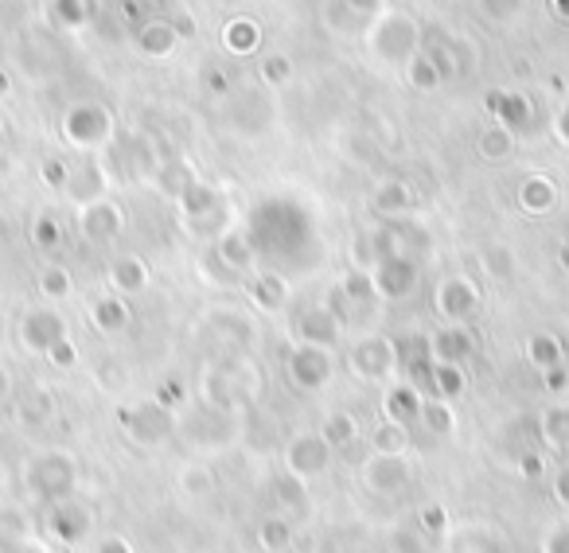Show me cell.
<instances>
[{
  "instance_id": "1",
  "label": "cell",
  "mask_w": 569,
  "mask_h": 553,
  "mask_svg": "<svg viewBox=\"0 0 569 553\" xmlns=\"http://www.w3.org/2000/svg\"><path fill=\"white\" fill-rule=\"evenodd\" d=\"M24 487L40 503H59V499H71L79 487V464H74L71 452H40V456L28 460Z\"/></svg>"
},
{
  "instance_id": "2",
  "label": "cell",
  "mask_w": 569,
  "mask_h": 553,
  "mask_svg": "<svg viewBox=\"0 0 569 553\" xmlns=\"http://www.w3.org/2000/svg\"><path fill=\"white\" fill-rule=\"evenodd\" d=\"M118 425L126 429L129 441L141 444V449H160V444H168L176 436L180 421H176V413L168 410L164 402L149 398V402L121 405V410H118Z\"/></svg>"
},
{
  "instance_id": "3",
  "label": "cell",
  "mask_w": 569,
  "mask_h": 553,
  "mask_svg": "<svg viewBox=\"0 0 569 553\" xmlns=\"http://www.w3.org/2000/svg\"><path fill=\"white\" fill-rule=\"evenodd\" d=\"M332 456L336 449L320 436V429H305V433H293L284 444V472L309 483L332 467Z\"/></svg>"
},
{
  "instance_id": "4",
  "label": "cell",
  "mask_w": 569,
  "mask_h": 553,
  "mask_svg": "<svg viewBox=\"0 0 569 553\" xmlns=\"http://www.w3.org/2000/svg\"><path fill=\"white\" fill-rule=\"evenodd\" d=\"M363 483L375 495H402L413 483L410 452H371L363 464Z\"/></svg>"
},
{
  "instance_id": "5",
  "label": "cell",
  "mask_w": 569,
  "mask_h": 553,
  "mask_svg": "<svg viewBox=\"0 0 569 553\" xmlns=\"http://www.w3.org/2000/svg\"><path fill=\"white\" fill-rule=\"evenodd\" d=\"M284 371L293 379V386L301 390H325L336 374V359L328 348H317V343H297L284 359Z\"/></svg>"
},
{
  "instance_id": "6",
  "label": "cell",
  "mask_w": 569,
  "mask_h": 553,
  "mask_svg": "<svg viewBox=\"0 0 569 553\" xmlns=\"http://www.w3.org/2000/svg\"><path fill=\"white\" fill-rule=\"evenodd\" d=\"M94 530V506L87 499L71 495V499H59V503L48 506V534L63 545H79L82 537H90Z\"/></svg>"
},
{
  "instance_id": "7",
  "label": "cell",
  "mask_w": 569,
  "mask_h": 553,
  "mask_svg": "<svg viewBox=\"0 0 569 553\" xmlns=\"http://www.w3.org/2000/svg\"><path fill=\"white\" fill-rule=\"evenodd\" d=\"M351 371L363 382H387L398 371V343L387 335H367L351 348Z\"/></svg>"
},
{
  "instance_id": "8",
  "label": "cell",
  "mask_w": 569,
  "mask_h": 553,
  "mask_svg": "<svg viewBox=\"0 0 569 553\" xmlns=\"http://www.w3.org/2000/svg\"><path fill=\"white\" fill-rule=\"evenodd\" d=\"M433 309L445 324H468L480 309V289L468 276H445L433 293Z\"/></svg>"
},
{
  "instance_id": "9",
  "label": "cell",
  "mask_w": 569,
  "mask_h": 553,
  "mask_svg": "<svg viewBox=\"0 0 569 553\" xmlns=\"http://www.w3.org/2000/svg\"><path fill=\"white\" fill-rule=\"evenodd\" d=\"M110 133H113V121L102 105H74V110H67L63 137L71 144H79V149H98V144L110 141Z\"/></svg>"
},
{
  "instance_id": "10",
  "label": "cell",
  "mask_w": 569,
  "mask_h": 553,
  "mask_svg": "<svg viewBox=\"0 0 569 553\" xmlns=\"http://www.w3.org/2000/svg\"><path fill=\"white\" fill-rule=\"evenodd\" d=\"M375 296L382 301H402L418 289V261L413 258H382L371 265Z\"/></svg>"
},
{
  "instance_id": "11",
  "label": "cell",
  "mask_w": 569,
  "mask_h": 553,
  "mask_svg": "<svg viewBox=\"0 0 569 553\" xmlns=\"http://www.w3.org/2000/svg\"><path fill=\"white\" fill-rule=\"evenodd\" d=\"M418 48V24L410 17H379L371 36V51L379 59H413Z\"/></svg>"
},
{
  "instance_id": "12",
  "label": "cell",
  "mask_w": 569,
  "mask_h": 553,
  "mask_svg": "<svg viewBox=\"0 0 569 553\" xmlns=\"http://www.w3.org/2000/svg\"><path fill=\"white\" fill-rule=\"evenodd\" d=\"M20 340L32 355H48L59 340H67V320L56 309H32L20 324Z\"/></svg>"
},
{
  "instance_id": "13",
  "label": "cell",
  "mask_w": 569,
  "mask_h": 553,
  "mask_svg": "<svg viewBox=\"0 0 569 553\" xmlns=\"http://www.w3.org/2000/svg\"><path fill=\"white\" fill-rule=\"evenodd\" d=\"M472 355H476V335L468 324H441L429 335V359H433V363L465 366Z\"/></svg>"
},
{
  "instance_id": "14",
  "label": "cell",
  "mask_w": 569,
  "mask_h": 553,
  "mask_svg": "<svg viewBox=\"0 0 569 553\" xmlns=\"http://www.w3.org/2000/svg\"><path fill=\"white\" fill-rule=\"evenodd\" d=\"M79 227L90 242H113V238L126 230V214H121V207L110 203V199H94V203L82 207Z\"/></svg>"
},
{
  "instance_id": "15",
  "label": "cell",
  "mask_w": 569,
  "mask_h": 553,
  "mask_svg": "<svg viewBox=\"0 0 569 553\" xmlns=\"http://www.w3.org/2000/svg\"><path fill=\"white\" fill-rule=\"evenodd\" d=\"M297 335H301V343H317V348L332 351L343 340V320L328 304H320V309H309L297 320Z\"/></svg>"
},
{
  "instance_id": "16",
  "label": "cell",
  "mask_w": 569,
  "mask_h": 553,
  "mask_svg": "<svg viewBox=\"0 0 569 553\" xmlns=\"http://www.w3.org/2000/svg\"><path fill=\"white\" fill-rule=\"evenodd\" d=\"M421 405H426V394H421L413 382H395V386H387V394H382V413H387V421H398V425H418L421 421Z\"/></svg>"
},
{
  "instance_id": "17",
  "label": "cell",
  "mask_w": 569,
  "mask_h": 553,
  "mask_svg": "<svg viewBox=\"0 0 569 553\" xmlns=\"http://www.w3.org/2000/svg\"><path fill=\"white\" fill-rule=\"evenodd\" d=\"M106 276H110V289L118 296H133L149 285V265L141 258H133V253H126V258L110 261V273Z\"/></svg>"
},
{
  "instance_id": "18",
  "label": "cell",
  "mask_w": 569,
  "mask_h": 553,
  "mask_svg": "<svg viewBox=\"0 0 569 553\" xmlns=\"http://www.w3.org/2000/svg\"><path fill=\"white\" fill-rule=\"evenodd\" d=\"M371 207H375V214H382L387 222L390 219H406V214L413 211V188H410V183H402V180L379 183Z\"/></svg>"
},
{
  "instance_id": "19",
  "label": "cell",
  "mask_w": 569,
  "mask_h": 553,
  "mask_svg": "<svg viewBox=\"0 0 569 553\" xmlns=\"http://www.w3.org/2000/svg\"><path fill=\"white\" fill-rule=\"evenodd\" d=\"M214 258L230 269V273H242V269L253 265V242L246 230H222L219 245H214Z\"/></svg>"
},
{
  "instance_id": "20",
  "label": "cell",
  "mask_w": 569,
  "mask_h": 553,
  "mask_svg": "<svg viewBox=\"0 0 569 553\" xmlns=\"http://www.w3.org/2000/svg\"><path fill=\"white\" fill-rule=\"evenodd\" d=\"M429 386H433V398H441V402H457L468 390V371L452 363H429Z\"/></svg>"
},
{
  "instance_id": "21",
  "label": "cell",
  "mask_w": 569,
  "mask_h": 553,
  "mask_svg": "<svg viewBox=\"0 0 569 553\" xmlns=\"http://www.w3.org/2000/svg\"><path fill=\"white\" fill-rule=\"evenodd\" d=\"M90 324H94L98 332H106V335H118L121 328L129 324V304L121 301L118 293H113V296H98V301L90 304Z\"/></svg>"
},
{
  "instance_id": "22",
  "label": "cell",
  "mask_w": 569,
  "mask_h": 553,
  "mask_svg": "<svg viewBox=\"0 0 569 553\" xmlns=\"http://www.w3.org/2000/svg\"><path fill=\"white\" fill-rule=\"evenodd\" d=\"M538 436L558 452L569 449V405L566 402L546 405L542 418H538Z\"/></svg>"
},
{
  "instance_id": "23",
  "label": "cell",
  "mask_w": 569,
  "mask_h": 553,
  "mask_svg": "<svg viewBox=\"0 0 569 553\" xmlns=\"http://www.w3.org/2000/svg\"><path fill=\"white\" fill-rule=\"evenodd\" d=\"M558 203V188H553L550 175H527L519 188V207L530 214H546L550 207Z\"/></svg>"
},
{
  "instance_id": "24",
  "label": "cell",
  "mask_w": 569,
  "mask_h": 553,
  "mask_svg": "<svg viewBox=\"0 0 569 553\" xmlns=\"http://www.w3.org/2000/svg\"><path fill=\"white\" fill-rule=\"evenodd\" d=\"M250 301L258 304L261 312H281L284 301H289V285H284L277 273H261V276H253Z\"/></svg>"
},
{
  "instance_id": "25",
  "label": "cell",
  "mask_w": 569,
  "mask_h": 553,
  "mask_svg": "<svg viewBox=\"0 0 569 553\" xmlns=\"http://www.w3.org/2000/svg\"><path fill=\"white\" fill-rule=\"evenodd\" d=\"M320 436H325V441L332 444L336 452H340V449H351V444L359 441V421H356V413H348V410L328 413L325 425H320Z\"/></svg>"
},
{
  "instance_id": "26",
  "label": "cell",
  "mask_w": 569,
  "mask_h": 553,
  "mask_svg": "<svg viewBox=\"0 0 569 553\" xmlns=\"http://www.w3.org/2000/svg\"><path fill=\"white\" fill-rule=\"evenodd\" d=\"M418 425L426 429V433H433V436L457 433V413H452V402H441V398H426Z\"/></svg>"
},
{
  "instance_id": "27",
  "label": "cell",
  "mask_w": 569,
  "mask_h": 553,
  "mask_svg": "<svg viewBox=\"0 0 569 553\" xmlns=\"http://www.w3.org/2000/svg\"><path fill=\"white\" fill-rule=\"evenodd\" d=\"M258 545L266 553H284L289 545H293V522H289V514H273V519H266L258 526Z\"/></svg>"
},
{
  "instance_id": "28",
  "label": "cell",
  "mask_w": 569,
  "mask_h": 553,
  "mask_svg": "<svg viewBox=\"0 0 569 553\" xmlns=\"http://www.w3.org/2000/svg\"><path fill=\"white\" fill-rule=\"evenodd\" d=\"M527 359L538 366V371H553V366H561V359H566V351H561L558 335L550 332H538L527 340Z\"/></svg>"
},
{
  "instance_id": "29",
  "label": "cell",
  "mask_w": 569,
  "mask_h": 553,
  "mask_svg": "<svg viewBox=\"0 0 569 553\" xmlns=\"http://www.w3.org/2000/svg\"><path fill=\"white\" fill-rule=\"evenodd\" d=\"M67 191L79 207L102 199V172L98 168H71V180H67Z\"/></svg>"
},
{
  "instance_id": "30",
  "label": "cell",
  "mask_w": 569,
  "mask_h": 553,
  "mask_svg": "<svg viewBox=\"0 0 569 553\" xmlns=\"http://www.w3.org/2000/svg\"><path fill=\"white\" fill-rule=\"evenodd\" d=\"M137 43H141L144 56H172V48L180 43V36H176V28L168 24V20H164V24H160V20H152V24L137 36Z\"/></svg>"
},
{
  "instance_id": "31",
  "label": "cell",
  "mask_w": 569,
  "mask_h": 553,
  "mask_svg": "<svg viewBox=\"0 0 569 553\" xmlns=\"http://www.w3.org/2000/svg\"><path fill=\"white\" fill-rule=\"evenodd\" d=\"M371 452H410V429L398 421H382L371 433Z\"/></svg>"
},
{
  "instance_id": "32",
  "label": "cell",
  "mask_w": 569,
  "mask_h": 553,
  "mask_svg": "<svg viewBox=\"0 0 569 553\" xmlns=\"http://www.w3.org/2000/svg\"><path fill=\"white\" fill-rule=\"evenodd\" d=\"M71 289H74V281H71V269L67 265H48L40 273V293L48 296V301H67Z\"/></svg>"
},
{
  "instance_id": "33",
  "label": "cell",
  "mask_w": 569,
  "mask_h": 553,
  "mask_svg": "<svg viewBox=\"0 0 569 553\" xmlns=\"http://www.w3.org/2000/svg\"><path fill=\"white\" fill-rule=\"evenodd\" d=\"M515 149V133L503 125H491L488 133H480V157L483 160H507Z\"/></svg>"
},
{
  "instance_id": "34",
  "label": "cell",
  "mask_w": 569,
  "mask_h": 553,
  "mask_svg": "<svg viewBox=\"0 0 569 553\" xmlns=\"http://www.w3.org/2000/svg\"><path fill=\"white\" fill-rule=\"evenodd\" d=\"M406 79H410V87H418V90H437L445 74L429 56H413L410 59V74H406Z\"/></svg>"
},
{
  "instance_id": "35",
  "label": "cell",
  "mask_w": 569,
  "mask_h": 553,
  "mask_svg": "<svg viewBox=\"0 0 569 553\" xmlns=\"http://www.w3.org/2000/svg\"><path fill=\"white\" fill-rule=\"evenodd\" d=\"M180 487H183V495H211L214 491V472L207 464H191V467H183V475H180Z\"/></svg>"
},
{
  "instance_id": "36",
  "label": "cell",
  "mask_w": 569,
  "mask_h": 553,
  "mask_svg": "<svg viewBox=\"0 0 569 553\" xmlns=\"http://www.w3.org/2000/svg\"><path fill=\"white\" fill-rule=\"evenodd\" d=\"M418 530L429 537V542H433V537H441V534H449V511H445L441 503H426L418 511Z\"/></svg>"
},
{
  "instance_id": "37",
  "label": "cell",
  "mask_w": 569,
  "mask_h": 553,
  "mask_svg": "<svg viewBox=\"0 0 569 553\" xmlns=\"http://www.w3.org/2000/svg\"><path fill=\"white\" fill-rule=\"evenodd\" d=\"M491 110L499 113V125L503 129H519V125H527V102H522V98H511V94H503V98H491Z\"/></svg>"
},
{
  "instance_id": "38",
  "label": "cell",
  "mask_w": 569,
  "mask_h": 553,
  "mask_svg": "<svg viewBox=\"0 0 569 553\" xmlns=\"http://www.w3.org/2000/svg\"><path fill=\"white\" fill-rule=\"evenodd\" d=\"M390 553H429V537L418 526H398L390 534Z\"/></svg>"
},
{
  "instance_id": "39",
  "label": "cell",
  "mask_w": 569,
  "mask_h": 553,
  "mask_svg": "<svg viewBox=\"0 0 569 553\" xmlns=\"http://www.w3.org/2000/svg\"><path fill=\"white\" fill-rule=\"evenodd\" d=\"M32 242L40 245V250H59L63 230H59V222L51 219V214H40V219L32 222Z\"/></svg>"
},
{
  "instance_id": "40",
  "label": "cell",
  "mask_w": 569,
  "mask_h": 553,
  "mask_svg": "<svg viewBox=\"0 0 569 553\" xmlns=\"http://www.w3.org/2000/svg\"><path fill=\"white\" fill-rule=\"evenodd\" d=\"M227 48L230 51H250V48H258V28L253 24H246V20H238V24H230L227 28Z\"/></svg>"
},
{
  "instance_id": "41",
  "label": "cell",
  "mask_w": 569,
  "mask_h": 553,
  "mask_svg": "<svg viewBox=\"0 0 569 553\" xmlns=\"http://www.w3.org/2000/svg\"><path fill=\"white\" fill-rule=\"evenodd\" d=\"M43 359H48V363L56 366V371H71V366L79 363V348H74V340L67 335V340H59L56 348H51Z\"/></svg>"
},
{
  "instance_id": "42",
  "label": "cell",
  "mask_w": 569,
  "mask_h": 553,
  "mask_svg": "<svg viewBox=\"0 0 569 553\" xmlns=\"http://www.w3.org/2000/svg\"><path fill=\"white\" fill-rule=\"evenodd\" d=\"M289 74H293V63H289L284 56L266 59V67H261V79H266L269 87H284V82H289Z\"/></svg>"
},
{
  "instance_id": "43",
  "label": "cell",
  "mask_w": 569,
  "mask_h": 553,
  "mask_svg": "<svg viewBox=\"0 0 569 553\" xmlns=\"http://www.w3.org/2000/svg\"><path fill=\"white\" fill-rule=\"evenodd\" d=\"M40 175H43V183H48V188H67V180H71V168L59 164V160H48V164L40 168Z\"/></svg>"
},
{
  "instance_id": "44",
  "label": "cell",
  "mask_w": 569,
  "mask_h": 553,
  "mask_svg": "<svg viewBox=\"0 0 569 553\" xmlns=\"http://www.w3.org/2000/svg\"><path fill=\"white\" fill-rule=\"evenodd\" d=\"M542 553H569V526H558L542 537Z\"/></svg>"
},
{
  "instance_id": "45",
  "label": "cell",
  "mask_w": 569,
  "mask_h": 553,
  "mask_svg": "<svg viewBox=\"0 0 569 553\" xmlns=\"http://www.w3.org/2000/svg\"><path fill=\"white\" fill-rule=\"evenodd\" d=\"M94 553H133V542L121 534H106V537H98Z\"/></svg>"
},
{
  "instance_id": "46",
  "label": "cell",
  "mask_w": 569,
  "mask_h": 553,
  "mask_svg": "<svg viewBox=\"0 0 569 553\" xmlns=\"http://www.w3.org/2000/svg\"><path fill=\"white\" fill-rule=\"evenodd\" d=\"M483 261H488V269H491L496 276H507V273H511V253L499 250V245H496V250H488V258H483Z\"/></svg>"
},
{
  "instance_id": "47",
  "label": "cell",
  "mask_w": 569,
  "mask_h": 553,
  "mask_svg": "<svg viewBox=\"0 0 569 553\" xmlns=\"http://www.w3.org/2000/svg\"><path fill=\"white\" fill-rule=\"evenodd\" d=\"M542 382H546V390H550V394H561V390L569 386V371H566V366H553V371H542Z\"/></svg>"
},
{
  "instance_id": "48",
  "label": "cell",
  "mask_w": 569,
  "mask_h": 553,
  "mask_svg": "<svg viewBox=\"0 0 569 553\" xmlns=\"http://www.w3.org/2000/svg\"><path fill=\"white\" fill-rule=\"evenodd\" d=\"M553 499L569 511V464L558 467V475H553Z\"/></svg>"
},
{
  "instance_id": "49",
  "label": "cell",
  "mask_w": 569,
  "mask_h": 553,
  "mask_svg": "<svg viewBox=\"0 0 569 553\" xmlns=\"http://www.w3.org/2000/svg\"><path fill=\"white\" fill-rule=\"evenodd\" d=\"M519 464H522L519 472L527 475V480H538V475L546 472V467H542V456H538V452H527V456H522Z\"/></svg>"
},
{
  "instance_id": "50",
  "label": "cell",
  "mask_w": 569,
  "mask_h": 553,
  "mask_svg": "<svg viewBox=\"0 0 569 553\" xmlns=\"http://www.w3.org/2000/svg\"><path fill=\"white\" fill-rule=\"evenodd\" d=\"M9 394H12V379H9V371L0 366V405L9 402Z\"/></svg>"
},
{
  "instance_id": "51",
  "label": "cell",
  "mask_w": 569,
  "mask_h": 553,
  "mask_svg": "<svg viewBox=\"0 0 569 553\" xmlns=\"http://www.w3.org/2000/svg\"><path fill=\"white\" fill-rule=\"evenodd\" d=\"M558 137H561V141H569V110L558 118Z\"/></svg>"
},
{
  "instance_id": "52",
  "label": "cell",
  "mask_w": 569,
  "mask_h": 553,
  "mask_svg": "<svg viewBox=\"0 0 569 553\" xmlns=\"http://www.w3.org/2000/svg\"><path fill=\"white\" fill-rule=\"evenodd\" d=\"M558 265L569 273V242H561V250H558Z\"/></svg>"
},
{
  "instance_id": "53",
  "label": "cell",
  "mask_w": 569,
  "mask_h": 553,
  "mask_svg": "<svg viewBox=\"0 0 569 553\" xmlns=\"http://www.w3.org/2000/svg\"><path fill=\"white\" fill-rule=\"evenodd\" d=\"M553 4H558V12H561V17H569V0H553Z\"/></svg>"
}]
</instances>
